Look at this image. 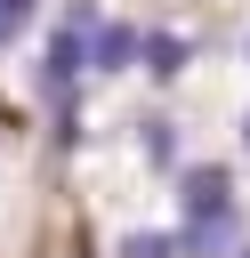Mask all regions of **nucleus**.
Wrapping results in <instances>:
<instances>
[{
	"mask_svg": "<svg viewBox=\"0 0 250 258\" xmlns=\"http://www.w3.org/2000/svg\"><path fill=\"white\" fill-rule=\"evenodd\" d=\"M177 210H185V226H234V169H218V161L177 169Z\"/></svg>",
	"mask_w": 250,
	"mask_h": 258,
	"instance_id": "1",
	"label": "nucleus"
},
{
	"mask_svg": "<svg viewBox=\"0 0 250 258\" xmlns=\"http://www.w3.org/2000/svg\"><path fill=\"white\" fill-rule=\"evenodd\" d=\"M137 56H145V32H137V24H97V73H105V81L129 73Z\"/></svg>",
	"mask_w": 250,
	"mask_h": 258,
	"instance_id": "2",
	"label": "nucleus"
},
{
	"mask_svg": "<svg viewBox=\"0 0 250 258\" xmlns=\"http://www.w3.org/2000/svg\"><path fill=\"white\" fill-rule=\"evenodd\" d=\"M185 64H194V40H185V32H161V24H153V32H145V73H153V81H177Z\"/></svg>",
	"mask_w": 250,
	"mask_h": 258,
	"instance_id": "3",
	"label": "nucleus"
},
{
	"mask_svg": "<svg viewBox=\"0 0 250 258\" xmlns=\"http://www.w3.org/2000/svg\"><path fill=\"white\" fill-rule=\"evenodd\" d=\"M137 153H145L153 169H177V121H161V113L137 121Z\"/></svg>",
	"mask_w": 250,
	"mask_h": 258,
	"instance_id": "4",
	"label": "nucleus"
},
{
	"mask_svg": "<svg viewBox=\"0 0 250 258\" xmlns=\"http://www.w3.org/2000/svg\"><path fill=\"white\" fill-rule=\"evenodd\" d=\"M226 242H234V226H185V234H177L185 258H226Z\"/></svg>",
	"mask_w": 250,
	"mask_h": 258,
	"instance_id": "5",
	"label": "nucleus"
},
{
	"mask_svg": "<svg viewBox=\"0 0 250 258\" xmlns=\"http://www.w3.org/2000/svg\"><path fill=\"white\" fill-rule=\"evenodd\" d=\"M121 258H177V234H153V226H145V234L121 242Z\"/></svg>",
	"mask_w": 250,
	"mask_h": 258,
	"instance_id": "6",
	"label": "nucleus"
},
{
	"mask_svg": "<svg viewBox=\"0 0 250 258\" xmlns=\"http://www.w3.org/2000/svg\"><path fill=\"white\" fill-rule=\"evenodd\" d=\"M0 8H8L16 24H32V8H40V0H0Z\"/></svg>",
	"mask_w": 250,
	"mask_h": 258,
	"instance_id": "7",
	"label": "nucleus"
},
{
	"mask_svg": "<svg viewBox=\"0 0 250 258\" xmlns=\"http://www.w3.org/2000/svg\"><path fill=\"white\" fill-rule=\"evenodd\" d=\"M16 32H24V24H16V16H8V8H0V48H8V40H16Z\"/></svg>",
	"mask_w": 250,
	"mask_h": 258,
	"instance_id": "8",
	"label": "nucleus"
},
{
	"mask_svg": "<svg viewBox=\"0 0 250 258\" xmlns=\"http://www.w3.org/2000/svg\"><path fill=\"white\" fill-rule=\"evenodd\" d=\"M242 145H250V113H242Z\"/></svg>",
	"mask_w": 250,
	"mask_h": 258,
	"instance_id": "9",
	"label": "nucleus"
},
{
	"mask_svg": "<svg viewBox=\"0 0 250 258\" xmlns=\"http://www.w3.org/2000/svg\"><path fill=\"white\" fill-rule=\"evenodd\" d=\"M242 258H250V250H242Z\"/></svg>",
	"mask_w": 250,
	"mask_h": 258,
	"instance_id": "10",
	"label": "nucleus"
}]
</instances>
